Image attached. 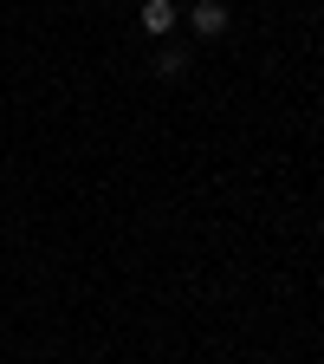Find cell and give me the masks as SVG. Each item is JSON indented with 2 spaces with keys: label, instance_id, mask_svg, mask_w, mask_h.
Here are the masks:
<instances>
[{
  "label": "cell",
  "instance_id": "cell-3",
  "mask_svg": "<svg viewBox=\"0 0 324 364\" xmlns=\"http://www.w3.org/2000/svg\"><path fill=\"white\" fill-rule=\"evenodd\" d=\"M156 72L162 78H181V72H189V46H181V39H162L156 46Z\"/></svg>",
  "mask_w": 324,
  "mask_h": 364
},
{
  "label": "cell",
  "instance_id": "cell-1",
  "mask_svg": "<svg viewBox=\"0 0 324 364\" xmlns=\"http://www.w3.org/2000/svg\"><path fill=\"white\" fill-rule=\"evenodd\" d=\"M189 26H195V39H220L227 26H234V14H227V0H195Z\"/></svg>",
  "mask_w": 324,
  "mask_h": 364
},
{
  "label": "cell",
  "instance_id": "cell-2",
  "mask_svg": "<svg viewBox=\"0 0 324 364\" xmlns=\"http://www.w3.org/2000/svg\"><path fill=\"white\" fill-rule=\"evenodd\" d=\"M136 20H143V33H150V39H169L181 14H175V0H143V7H136Z\"/></svg>",
  "mask_w": 324,
  "mask_h": 364
}]
</instances>
